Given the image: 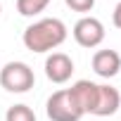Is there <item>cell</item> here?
Returning <instances> with one entry per match:
<instances>
[{
	"mask_svg": "<svg viewBox=\"0 0 121 121\" xmlns=\"http://www.w3.org/2000/svg\"><path fill=\"white\" fill-rule=\"evenodd\" d=\"M74 74V62L64 52H52L45 59V76L52 83H67Z\"/></svg>",
	"mask_w": 121,
	"mask_h": 121,
	"instance_id": "5b68a950",
	"label": "cell"
},
{
	"mask_svg": "<svg viewBox=\"0 0 121 121\" xmlns=\"http://www.w3.org/2000/svg\"><path fill=\"white\" fill-rule=\"evenodd\" d=\"M50 5V0H17V12L22 17H36Z\"/></svg>",
	"mask_w": 121,
	"mask_h": 121,
	"instance_id": "9c48e42d",
	"label": "cell"
},
{
	"mask_svg": "<svg viewBox=\"0 0 121 121\" xmlns=\"http://www.w3.org/2000/svg\"><path fill=\"white\" fill-rule=\"evenodd\" d=\"M45 114H48L50 121H78L83 116V112L76 104V100H74L69 88H62V90H57V93H52L48 97Z\"/></svg>",
	"mask_w": 121,
	"mask_h": 121,
	"instance_id": "7a4b0ae2",
	"label": "cell"
},
{
	"mask_svg": "<svg viewBox=\"0 0 121 121\" xmlns=\"http://www.w3.org/2000/svg\"><path fill=\"white\" fill-rule=\"evenodd\" d=\"M112 22H114L116 29H121V0H119V5H116L114 12H112Z\"/></svg>",
	"mask_w": 121,
	"mask_h": 121,
	"instance_id": "7c38bea8",
	"label": "cell"
},
{
	"mask_svg": "<svg viewBox=\"0 0 121 121\" xmlns=\"http://www.w3.org/2000/svg\"><path fill=\"white\" fill-rule=\"evenodd\" d=\"M33 83H36V76L26 62H7L0 69V86L7 93H29Z\"/></svg>",
	"mask_w": 121,
	"mask_h": 121,
	"instance_id": "3957f363",
	"label": "cell"
},
{
	"mask_svg": "<svg viewBox=\"0 0 121 121\" xmlns=\"http://www.w3.org/2000/svg\"><path fill=\"white\" fill-rule=\"evenodd\" d=\"M22 40H24L26 50H31V52H52L55 48H59L67 40V26L57 17L38 19L24 29Z\"/></svg>",
	"mask_w": 121,
	"mask_h": 121,
	"instance_id": "6da1fadb",
	"label": "cell"
},
{
	"mask_svg": "<svg viewBox=\"0 0 121 121\" xmlns=\"http://www.w3.org/2000/svg\"><path fill=\"white\" fill-rule=\"evenodd\" d=\"M5 121H36V114L29 104H12L5 114Z\"/></svg>",
	"mask_w": 121,
	"mask_h": 121,
	"instance_id": "30bf717a",
	"label": "cell"
},
{
	"mask_svg": "<svg viewBox=\"0 0 121 121\" xmlns=\"http://www.w3.org/2000/svg\"><path fill=\"white\" fill-rule=\"evenodd\" d=\"M67 7H71L74 12H90L95 7V0H64Z\"/></svg>",
	"mask_w": 121,
	"mask_h": 121,
	"instance_id": "8fae6325",
	"label": "cell"
},
{
	"mask_svg": "<svg viewBox=\"0 0 121 121\" xmlns=\"http://www.w3.org/2000/svg\"><path fill=\"white\" fill-rule=\"evenodd\" d=\"M69 90H71L76 104L81 107V112H83V114H93L95 102H97V83L83 78V81H76Z\"/></svg>",
	"mask_w": 121,
	"mask_h": 121,
	"instance_id": "ba28073f",
	"label": "cell"
},
{
	"mask_svg": "<svg viewBox=\"0 0 121 121\" xmlns=\"http://www.w3.org/2000/svg\"><path fill=\"white\" fill-rule=\"evenodd\" d=\"M121 107V95L114 86L107 83H97V102L93 109V116H112L116 114V109Z\"/></svg>",
	"mask_w": 121,
	"mask_h": 121,
	"instance_id": "52a82bcc",
	"label": "cell"
},
{
	"mask_svg": "<svg viewBox=\"0 0 121 121\" xmlns=\"http://www.w3.org/2000/svg\"><path fill=\"white\" fill-rule=\"evenodd\" d=\"M74 40L81 45V48H97L102 40H104V26L100 19L95 17H81L76 24H74Z\"/></svg>",
	"mask_w": 121,
	"mask_h": 121,
	"instance_id": "277c9868",
	"label": "cell"
},
{
	"mask_svg": "<svg viewBox=\"0 0 121 121\" xmlns=\"http://www.w3.org/2000/svg\"><path fill=\"white\" fill-rule=\"evenodd\" d=\"M93 71L100 78H114L121 71V55L116 50H97L93 55Z\"/></svg>",
	"mask_w": 121,
	"mask_h": 121,
	"instance_id": "8992f818",
	"label": "cell"
},
{
	"mask_svg": "<svg viewBox=\"0 0 121 121\" xmlns=\"http://www.w3.org/2000/svg\"><path fill=\"white\" fill-rule=\"evenodd\" d=\"M0 10H3V7H0Z\"/></svg>",
	"mask_w": 121,
	"mask_h": 121,
	"instance_id": "4fadbf2b",
	"label": "cell"
}]
</instances>
